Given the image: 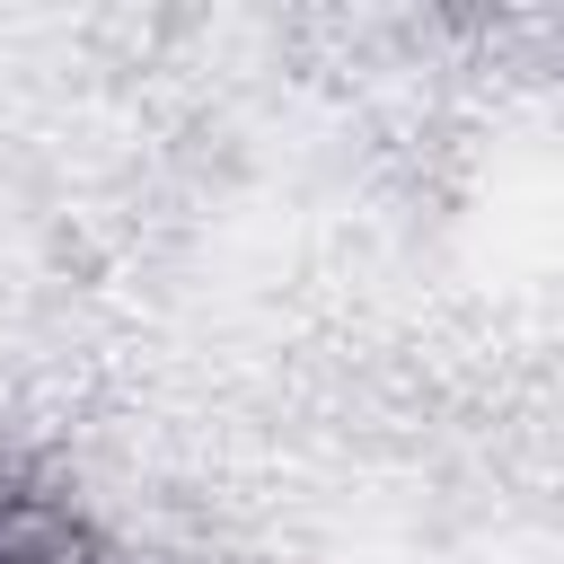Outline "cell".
<instances>
[{
  "instance_id": "1",
  "label": "cell",
  "mask_w": 564,
  "mask_h": 564,
  "mask_svg": "<svg viewBox=\"0 0 564 564\" xmlns=\"http://www.w3.org/2000/svg\"><path fill=\"white\" fill-rule=\"evenodd\" d=\"M0 564H106L88 520L44 485H0Z\"/></svg>"
}]
</instances>
